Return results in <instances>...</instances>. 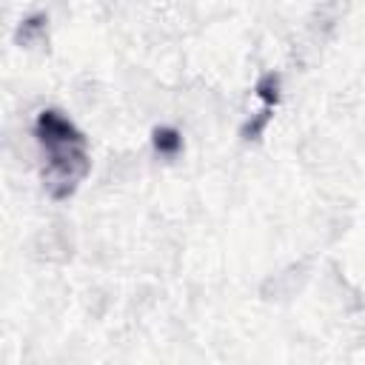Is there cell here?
Masks as SVG:
<instances>
[{
  "label": "cell",
  "mask_w": 365,
  "mask_h": 365,
  "mask_svg": "<svg viewBox=\"0 0 365 365\" xmlns=\"http://www.w3.org/2000/svg\"><path fill=\"white\" fill-rule=\"evenodd\" d=\"M37 134L48 160V180H51L48 185L54 188V194L71 191L74 180L86 171V151L80 134L71 128V123H66L54 111H43L37 123Z\"/></svg>",
  "instance_id": "obj_1"
}]
</instances>
